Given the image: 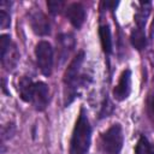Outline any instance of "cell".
Segmentation results:
<instances>
[{
    "label": "cell",
    "mask_w": 154,
    "mask_h": 154,
    "mask_svg": "<svg viewBox=\"0 0 154 154\" xmlns=\"http://www.w3.org/2000/svg\"><path fill=\"white\" fill-rule=\"evenodd\" d=\"M91 140V128L84 109H81L70 143V154H87Z\"/></svg>",
    "instance_id": "obj_1"
},
{
    "label": "cell",
    "mask_w": 154,
    "mask_h": 154,
    "mask_svg": "<svg viewBox=\"0 0 154 154\" xmlns=\"http://www.w3.org/2000/svg\"><path fill=\"white\" fill-rule=\"evenodd\" d=\"M123 131L119 124H113L101 136L102 148L108 154H119L123 147Z\"/></svg>",
    "instance_id": "obj_2"
},
{
    "label": "cell",
    "mask_w": 154,
    "mask_h": 154,
    "mask_svg": "<svg viewBox=\"0 0 154 154\" xmlns=\"http://www.w3.org/2000/svg\"><path fill=\"white\" fill-rule=\"evenodd\" d=\"M37 66L45 76H49L53 67V48L49 42L40 41L35 48Z\"/></svg>",
    "instance_id": "obj_3"
},
{
    "label": "cell",
    "mask_w": 154,
    "mask_h": 154,
    "mask_svg": "<svg viewBox=\"0 0 154 154\" xmlns=\"http://www.w3.org/2000/svg\"><path fill=\"white\" fill-rule=\"evenodd\" d=\"M0 51H1V63L5 69L11 70L16 66L19 54L16 49V46L11 42L8 35H1L0 37Z\"/></svg>",
    "instance_id": "obj_4"
},
{
    "label": "cell",
    "mask_w": 154,
    "mask_h": 154,
    "mask_svg": "<svg viewBox=\"0 0 154 154\" xmlns=\"http://www.w3.org/2000/svg\"><path fill=\"white\" fill-rule=\"evenodd\" d=\"M83 58H84V53L79 52V54L71 61V64L69 65V67L65 72L64 81H65V84L67 85V88L70 90H75L77 87V83L79 79V77H78L79 76V69H81Z\"/></svg>",
    "instance_id": "obj_5"
},
{
    "label": "cell",
    "mask_w": 154,
    "mask_h": 154,
    "mask_svg": "<svg viewBox=\"0 0 154 154\" xmlns=\"http://www.w3.org/2000/svg\"><path fill=\"white\" fill-rule=\"evenodd\" d=\"M49 90L46 83L43 82H36L34 84L32 96H31V103L37 111H43L48 103L49 100Z\"/></svg>",
    "instance_id": "obj_6"
},
{
    "label": "cell",
    "mask_w": 154,
    "mask_h": 154,
    "mask_svg": "<svg viewBox=\"0 0 154 154\" xmlns=\"http://www.w3.org/2000/svg\"><path fill=\"white\" fill-rule=\"evenodd\" d=\"M30 26L32 31L40 36L48 35L51 31L49 22L41 11H32L30 13Z\"/></svg>",
    "instance_id": "obj_7"
},
{
    "label": "cell",
    "mask_w": 154,
    "mask_h": 154,
    "mask_svg": "<svg viewBox=\"0 0 154 154\" xmlns=\"http://www.w3.org/2000/svg\"><path fill=\"white\" fill-rule=\"evenodd\" d=\"M130 90H131V72L130 70H125L120 75L118 84L113 89V96L119 101L125 100L129 96Z\"/></svg>",
    "instance_id": "obj_8"
},
{
    "label": "cell",
    "mask_w": 154,
    "mask_h": 154,
    "mask_svg": "<svg viewBox=\"0 0 154 154\" xmlns=\"http://www.w3.org/2000/svg\"><path fill=\"white\" fill-rule=\"evenodd\" d=\"M66 17L71 22V24L76 28H81L85 19V10L82 4L73 2L66 8Z\"/></svg>",
    "instance_id": "obj_9"
},
{
    "label": "cell",
    "mask_w": 154,
    "mask_h": 154,
    "mask_svg": "<svg viewBox=\"0 0 154 154\" xmlns=\"http://www.w3.org/2000/svg\"><path fill=\"white\" fill-rule=\"evenodd\" d=\"M34 84L32 81L28 77H22L18 84V91H19V96L22 97V100L26 101V102H31V96H32V90H34Z\"/></svg>",
    "instance_id": "obj_10"
},
{
    "label": "cell",
    "mask_w": 154,
    "mask_h": 154,
    "mask_svg": "<svg viewBox=\"0 0 154 154\" xmlns=\"http://www.w3.org/2000/svg\"><path fill=\"white\" fill-rule=\"evenodd\" d=\"M130 40H131L132 46H134L136 49H138V51L143 49V48L146 47V45H147L146 34H144L143 28H138V26H137L136 29H134V30L131 31Z\"/></svg>",
    "instance_id": "obj_11"
},
{
    "label": "cell",
    "mask_w": 154,
    "mask_h": 154,
    "mask_svg": "<svg viewBox=\"0 0 154 154\" xmlns=\"http://www.w3.org/2000/svg\"><path fill=\"white\" fill-rule=\"evenodd\" d=\"M99 34H100V40H101V46L105 53H111L112 52V38H111V30L108 28V25L103 24L100 25L99 29Z\"/></svg>",
    "instance_id": "obj_12"
},
{
    "label": "cell",
    "mask_w": 154,
    "mask_h": 154,
    "mask_svg": "<svg viewBox=\"0 0 154 154\" xmlns=\"http://www.w3.org/2000/svg\"><path fill=\"white\" fill-rule=\"evenodd\" d=\"M141 8L137 10V13L135 14V20L138 28H143L147 20V17L149 14V10H150V4L149 2H142L141 4Z\"/></svg>",
    "instance_id": "obj_13"
},
{
    "label": "cell",
    "mask_w": 154,
    "mask_h": 154,
    "mask_svg": "<svg viewBox=\"0 0 154 154\" xmlns=\"http://www.w3.org/2000/svg\"><path fill=\"white\" fill-rule=\"evenodd\" d=\"M136 154H154V144L149 143V141L142 136L136 146Z\"/></svg>",
    "instance_id": "obj_14"
},
{
    "label": "cell",
    "mask_w": 154,
    "mask_h": 154,
    "mask_svg": "<svg viewBox=\"0 0 154 154\" xmlns=\"http://www.w3.org/2000/svg\"><path fill=\"white\" fill-rule=\"evenodd\" d=\"M47 6H48L49 11L53 14H55V13H59L63 10L64 2L63 1H59V0H49V1H47Z\"/></svg>",
    "instance_id": "obj_15"
},
{
    "label": "cell",
    "mask_w": 154,
    "mask_h": 154,
    "mask_svg": "<svg viewBox=\"0 0 154 154\" xmlns=\"http://www.w3.org/2000/svg\"><path fill=\"white\" fill-rule=\"evenodd\" d=\"M10 24H11L10 14L5 10H0V26L2 29H6L10 26Z\"/></svg>",
    "instance_id": "obj_16"
},
{
    "label": "cell",
    "mask_w": 154,
    "mask_h": 154,
    "mask_svg": "<svg viewBox=\"0 0 154 154\" xmlns=\"http://www.w3.org/2000/svg\"><path fill=\"white\" fill-rule=\"evenodd\" d=\"M148 106H149V111H150V113L154 114V93H153V95H152L150 99H149V103H148Z\"/></svg>",
    "instance_id": "obj_17"
}]
</instances>
